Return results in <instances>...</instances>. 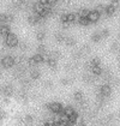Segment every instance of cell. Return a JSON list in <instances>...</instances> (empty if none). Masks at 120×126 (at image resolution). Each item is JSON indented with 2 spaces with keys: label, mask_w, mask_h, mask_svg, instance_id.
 Here are the masks:
<instances>
[{
  "label": "cell",
  "mask_w": 120,
  "mask_h": 126,
  "mask_svg": "<svg viewBox=\"0 0 120 126\" xmlns=\"http://www.w3.org/2000/svg\"><path fill=\"white\" fill-rule=\"evenodd\" d=\"M5 43H6V46H7V47L13 48V47H16L19 42H18L17 36H16L15 34H12V32H11L9 36H6V37H5Z\"/></svg>",
  "instance_id": "6da1fadb"
},
{
  "label": "cell",
  "mask_w": 120,
  "mask_h": 126,
  "mask_svg": "<svg viewBox=\"0 0 120 126\" xmlns=\"http://www.w3.org/2000/svg\"><path fill=\"white\" fill-rule=\"evenodd\" d=\"M48 108H49V110L52 113H54V114H60V113H62V110H64V107L61 103L59 102H52L48 105Z\"/></svg>",
  "instance_id": "7a4b0ae2"
},
{
  "label": "cell",
  "mask_w": 120,
  "mask_h": 126,
  "mask_svg": "<svg viewBox=\"0 0 120 126\" xmlns=\"http://www.w3.org/2000/svg\"><path fill=\"white\" fill-rule=\"evenodd\" d=\"M15 64H16V59L13 58V57H11V55H6V57H4L2 60H1V65L5 68L12 67Z\"/></svg>",
  "instance_id": "3957f363"
},
{
  "label": "cell",
  "mask_w": 120,
  "mask_h": 126,
  "mask_svg": "<svg viewBox=\"0 0 120 126\" xmlns=\"http://www.w3.org/2000/svg\"><path fill=\"white\" fill-rule=\"evenodd\" d=\"M101 15L97 12L96 10H92V11H89V15H88V19H89L90 23H96L97 20L100 19Z\"/></svg>",
  "instance_id": "277c9868"
},
{
  "label": "cell",
  "mask_w": 120,
  "mask_h": 126,
  "mask_svg": "<svg viewBox=\"0 0 120 126\" xmlns=\"http://www.w3.org/2000/svg\"><path fill=\"white\" fill-rule=\"evenodd\" d=\"M100 94L103 97H108L110 94H112V88H110V85H108V84H103V85H101Z\"/></svg>",
  "instance_id": "5b68a950"
},
{
  "label": "cell",
  "mask_w": 120,
  "mask_h": 126,
  "mask_svg": "<svg viewBox=\"0 0 120 126\" xmlns=\"http://www.w3.org/2000/svg\"><path fill=\"white\" fill-rule=\"evenodd\" d=\"M10 34H11V29H10V27H9L7 24L0 27V35H1V36L6 37V36H9Z\"/></svg>",
  "instance_id": "8992f818"
},
{
  "label": "cell",
  "mask_w": 120,
  "mask_h": 126,
  "mask_svg": "<svg viewBox=\"0 0 120 126\" xmlns=\"http://www.w3.org/2000/svg\"><path fill=\"white\" fill-rule=\"evenodd\" d=\"M115 10H117V7L114 6V5H108V6H106V10H105V15H107V16H113L114 13H115Z\"/></svg>",
  "instance_id": "52a82bcc"
},
{
  "label": "cell",
  "mask_w": 120,
  "mask_h": 126,
  "mask_svg": "<svg viewBox=\"0 0 120 126\" xmlns=\"http://www.w3.org/2000/svg\"><path fill=\"white\" fill-rule=\"evenodd\" d=\"M90 70H91V72H92L94 76H100L101 73H102L101 66H90Z\"/></svg>",
  "instance_id": "ba28073f"
},
{
  "label": "cell",
  "mask_w": 120,
  "mask_h": 126,
  "mask_svg": "<svg viewBox=\"0 0 120 126\" xmlns=\"http://www.w3.org/2000/svg\"><path fill=\"white\" fill-rule=\"evenodd\" d=\"M65 43H66L69 47H73V46H76L77 40L75 39V37H72V36H70V37H66V40H65Z\"/></svg>",
  "instance_id": "9c48e42d"
},
{
  "label": "cell",
  "mask_w": 120,
  "mask_h": 126,
  "mask_svg": "<svg viewBox=\"0 0 120 126\" xmlns=\"http://www.w3.org/2000/svg\"><path fill=\"white\" fill-rule=\"evenodd\" d=\"M62 113H64L65 115H67V116H71V115H72V114H75L76 112H75V109H73L72 107L67 106V107H64V110H62Z\"/></svg>",
  "instance_id": "30bf717a"
},
{
  "label": "cell",
  "mask_w": 120,
  "mask_h": 126,
  "mask_svg": "<svg viewBox=\"0 0 120 126\" xmlns=\"http://www.w3.org/2000/svg\"><path fill=\"white\" fill-rule=\"evenodd\" d=\"M7 22H10L9 15H6V13H0V24L5 25V24H7Z\"/></svg>",
  "instance_id": "8fae6325"
},
{
  "label": "cell",
  "mask_w": 120,
  "mask_h": 126,
  "mask_svg": "<svg viewBox=\"0 0 120 126\" xmlns=\"http://www.w3.org/2000/svg\"><path fill=\"white\" fill-rule=\"evenodd\" d=\"M73 98L76 100V101H78V102H82L83 101V98H84V95H83V93L78 90V91H76L75 94H73Z\"/></svg>",
  "instance_id": "7c38bea8"
},
{
  "label": "cell",
  "mask_w": 120,
  "mask_h": 126,
  "mask_svg": "<svg viewBox=\"0 0 120 126\" xmlns=\"http://www.w3.org/2000/svg\"><path fill=\"white\" fill-rule=\"evenodd\" d=\"M77 19V15L76 13H67V23H76Z\"/></svg>",
  "instance_id": "4fadbf2b"
},
{
  "label": "cell",
  "mask_w": 120,
  "mask_h": 126,
  "mask_svg": "<svg viewBox=\"0 0 120 126\" xmlns=\"http://www.w3.org/2000/svg\"><path fill=\"white\" fill-rule=\"evenodd\" d=\"M90 65H91V66H101V59L99 58V57L92 58L91 61H90Z\"/></svg>",
  "instance_id": "5bb4252c"
},
{
  "label": "cell",
  "mask_w": 120,
  "mask_h": 126,
  "mask_svg": "<svg viewBox=\"0 0 120 126\" xmlns=\"http://www.w3.org/2000/svg\"><path fill=\"white\" fill-rule=\"evenodd\" d=\"M101 39H102V37H101V35H100V31H96V32H94V34L91 35V41H92V42H99Z\"/></svg>",
  "instance_id": "9a60e30c"
},
{
  "label": "cell",
  "mask_w": 120,
  "mask_h": 126,
  "mask_svg": "<svg viewBox=\"0 0 120 126\" xmlns=\"http://www.w3.org/2000/svg\"><path fill=\"white\" fill-rule=\"evenodd\" d=\"M79 52H80V54H82V55L89 54V53H90V47L88 46V45H84V46H83V47L79 49Z\"/></svg>",
  "instance_id": "2e32d148"
},
{
  "label": "cell",
  "mask_w": 120,
  "mask_h": 126,
  "mask_svg": "<svg viewBox=\"0 0 120 126\" xmlns=\"http://www.w3.org/2000/svg\"><path fill=\"white\" fill-rule=\"evenodd\" d=\"M12 93H13L12 87H11V85H5V88H4V94H5L6 96H11Z\"/></svg>",
  "instance_id": "e0dca14e"
},
{
  "label": "cell",
  "mask_w": 120,
  "mask_h": 126,
  "mask_svg": "<svg viewBox=\"0 0 120 126\" xmlns=\"http://www.w3.org/2000/svg\"><path fill=\"white\" fill-rule=\"evenodd\" d=\"M109 30L107 29V28H105V29H102L100 31V35H101V37L102 39H107V37H109Z\"/></svg>",
  "instance_id": "ac0fdd59"
},
{
  "label": "cell",
  "mask_w": 120,
  "mask_h": 126,
  "mask_svg": "<svg viewBox=\"0 0 120 126\" xmlns=\"http://www.w3.org/2000/svg\"><path fill=\"white\" fill-rule=\"evenodd\" d=\"M40 72L37 71V70H32L31 72H30V78L31 79H37V78H40Z\"/></svg>",
  "instance_id": "d6986e66"
},
{
  "label": "cell",
  "mask_w": 120,
  "mask_h": 126,
  "mask_svg": "<svg viewBox=\"0 0 120 126\" xmlns=\"http://www.w3.org/2000/svg\"><path fill=\"white\" fill-rule=\"evenodd\" d=\"M45 37H46V32H45L43 30H40V31L36 32V39L39 40V41H42Z\"/></svg>",
  "instance_id": "ffe728a7"
},
{
  "label": "cell",
  "mask_w": 120,
  "mask_h": 126,
  "mask_svg": "<svg viewBox=\"0 0 120 126\" xmlns=\"http://www.w3.org/2000/svg\"><path fill=\"white\" fill-rule=\"evenodd\" d=\"M88 15H89V11L84 10V9H82V10L78 12V16H79L80 18H88Z\"/></svg>",
  "instance_id": "44dd1931"
},
{
  "label": "cell",
  "mask_w": 120,
  "mask_h": 126,
  "mask_svg": "<svg viewBox=\"0 0 120 126\" xmlns=\"http://www.w3.org/2000/svg\"><path fill=\"white\" fill-rule=\"evenodd\" d=\"M47 65H48L50 68H53V70H54V68L57 67V60L49 58V59H48V61H47Z\"/></svg>",
  "instance_id": "7402d4cb"
},
{
  "label": "cell",
  "mask_w": 120,
  "mask_h": 126,
  "mask_svg": "<svg viewBox=\"0 0 120 126\" xmlns=\"http://www.w3.org/2000/svg\"><path fill=\"white\" fill-rule=\"evenodd\" d=\"M55 40L58 41V42H65V36L62 35V34H60V32H58V34H55Z\"/></svg>",
  "instance_id": "603a6c76"
},
{
  "label": "cell",
  "mask_w": 120,
  "mask_h": 126,
  "mask_svg": "<svg viewBox=\"0 0 120 126\" xmlns=\"http://www.w3.org/2000/svg\"><path fill=\"white\" fill-rule=\"evenodd\" d=\"M24 121H25L27 124H31V123L34 121V118H32L31 114H25V116H24Z\"/></svg>",
  "instance_id": "cb8c5ba5"
},
{
  "label": "cell",
  "mask_w": 120,
  "mask_h": 126,
  "mask_svg": "<svg viewBox=\"0 0 120 126\" xmlns=\"http://www.w3.org/2000/svg\"><path fill=\"white\" fill-rule=\"evenodd\" d=\"M45 53H46V48H45V46H43V45H40V46L37 47V54L45 55Z\"/></svg>",
  "instance_id": "d4e9b609"
},
{
  "label": "cell",
  "mask_w": 120,
  "mask_h": 126,
  "mask_svg": "<svg viewBox=\"0 0 120 126\" xmlns=\"http://www.w3.org/2000/svg\"><path fill=\"white\" fill-rule=\"evenodd\" d=\"M60 57V52H57V50H55V52H52V53H50V57L49 58L50 59H54V60H57V59L59 58Z\"/></svg>",
  "instance_id": "484cf974"
},
{
  "label": "cell",
  "mask_w": 120,
  "mask_h": 126,
  "mask_svg": "<svg viewBox=\"0 0 120 126\" xmlns=\"http://www.w3.org/2000/svg\"><path fill=\"white\" fill-rule=\"evenodd\" d=\"M60 22H61L62 24L67 23V13H62V15L60 16Z\"/></svg>",
  "instance_id": "4316f807"
},
{
  "label": "cell",
  "mask_w": 120,
  "mask_h": 126,
  "mask_svg": "<svg viewBox=\"0 0 120 126\" xmlns=\"http://www.w3.org/2000/svg\"><path fill=\"white\" fill-rule=\"evenodd\" d=\"M71 82H72V80H71V79H67V78L61 79V84H62V85H67V84H70Z\"/></svg>",
  "instance_id": "83f0119b"
},
{
  "label": "cell",
  "mask_w": 120,
  "mask_h": 126,
  "mask_svg": "<svg viewBox=\"0 0 120 126\" xmlns=\"http://www.w3.org/2000/svg\"><path fill=\"white\" fill-rule=\"evenodd\" d=\"M72 55H73V59H77V60L82 58V54H80L79 50H78V52H76V53H73Z\"/></svg>",
  "instance_id": "f1b7e54d"
},
{
  "label": "cell",
  "mask_w": 120,
  "mask_h": 126,
  "mask_svg": "<svg viewBox=\"0 0 120 126\" xmlns=\"http://www.w3.org/2000/svg\"><path fill=\"white\" fill-rule=\"evenodd\" d=\"M45 87H46V88H52V87H53V83H52L50 80H47V82L45 83Z\"/></svg>",
  "instance_id": "f546056e"
},
{
  "label": "cell",
  "mask_w": 120,
  "mask_h": 126,
  "mask_svg": "<svg viewBox=\"0 0 120 126\" xmlns=\"http://www.w3.org/2000/svg\"><path fill=\"white\" fill-rule=\"evenodd\" d=\"M78 126H88V125H87V124H85V123H84V121L82 120V121H80L79 124H78Z\"/></svg>",
  "instance_id": "4dcf8cb0"
},
{
  "label": "cell",
  "mask_w": 120,
  "mask_h": 126,
  "mask_svg": "<svg viewBox=\"0 0 120 126\" xmlns=\"http://www.w3.org/2000/svg\"><path fill=\"white\" fill-rule=\"evenodd\" d=\"M119 114H120V113H119Z\"/></svg>",
  "instance_id": "1f68e13d"
}]
</instances>
